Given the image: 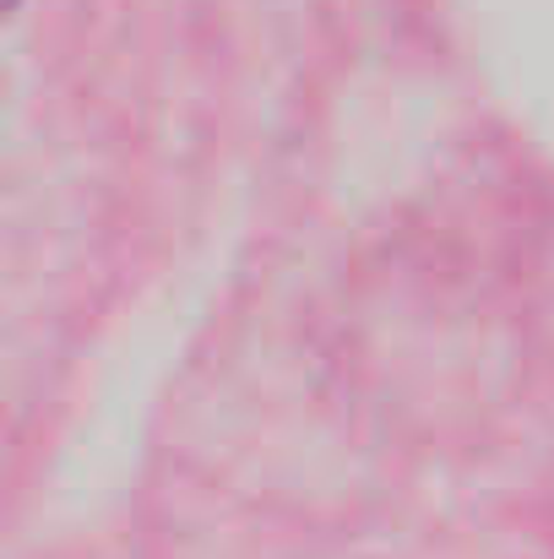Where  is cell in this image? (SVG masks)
Here are the masks:
<instances>
[]
</instances>
